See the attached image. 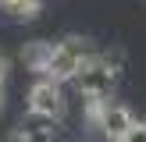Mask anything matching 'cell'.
<instances>
[{
  "label": "cell",
  "mask_w": 146,
  "mask_h": 142,
  "mask_svg": "<svg viewBox=\"0 0 146 142\" xmlns=\"http://www.w3.org/2000/svg\"><path fill=\"white\" fill-rule=\"evenodd\" d=\"M114 78H118V71H114L104 57H86V60L78 64V71H75L71 82L78 85V92H82L86 99H107L111 89H114Z\"/></svg>",
  "instance_id": "obj_1"
},
{
  "label": "cell",
  "mask_w": 146,
  "mask_h": 142,
  "mask_svg": "<svg viewBox=\"0 0 146 142\" xmlns=\"http://www.w3.org/2000/svg\"><path fill=\"white\" fill-rule=\"evenodd\" d=\"M86 57H93L89 46H86V39H75V36H71V39H64V43H54V53H50L43 75L54 78V82H71L75 71H78V64H82Z\"/></svg>",
  "instance_id": "obj_2"
},
{
  "label": "cell",
  "mask_w": 146,
  "mask_h": 142,
  "mask_svg": "<svg viewBox=\"0 0 146 142\" xmlns=\"http://www.w3.org/2000/svg\"><path fill=\"white\" fill-rule=\"evenodd\" d=\"M132 114L125 110L121 103H111V99H89V124L100 128L111 142H118L121 135L132 128Z\"/></svg>",
  "instance_id": "obj_3"
},
{
  "label": "cell",
  "mask_w": 146,
  "mask_h": 142,
  "mask_svg": "<svg viewBox=\"0 0 146 142\" xmlns=\"http://www.w3.org/2000/svg\"><path fill=\"white\" fill-rule=\"evenodd\" d=\"M64 110H68V99H64V92H61V82L43 78V82L32 85V92H29V114H39V117L61 121Z\"/></svg>",
  "instance_id": "obj_4"
},
{
  "label": "cell",
  "mask_w": 146,
  "mask_h": 142,
  "mask_svg": "<svg viewBox=\"0 0 146 142\" xmlns=\"http://www.w3.org/2000/svg\"><path fill=\"white\" fill-rule=\"evenodd\" d=\"M18 131H21V139H25V142H54V121L32 114V117H29Z\"/></svg>",
  "instance_id": "obj_5"
},
{
  "label": "cell",
  "mask_w": 146,
  "mask_h": 142,
  "mask_svg": "<svg viewBox=\"0 0 146 142\" xmlns=\"http://www.w3.org/2000/svg\"><path fill=\"white\" fill-rule=\"evenodd\" d=\"M50 53H54V43H46V39H36V43H29L25 46V53H21V60L29 64L32 71H46V60H50Z\"/></svg>",
  "instance_id": "obj_6"
},
{
  "label": "cell",
  "mask_w": 146,
  "mask_h": 142,
  "mask_svg": "<svg viewBox=\"0 0 146 142\" xmlns=\"http://www.w3.org/2000/svg\"><path fill=\"white\" fill-rule=\"evenodd\" d=\"M118 142H146V124L143 121H132V128H128Z\"/></svg>",
  "instance_id": "obj_7"
},
{
  "label": "cell",
  "mask_w": 146,
  "mask_h": 142,
  "mask_svg": "<svg viewBox=\"0 0 146 142\" xmlns=\"http://www.w3.org/2000/svg\"><path fill=\"white\" fill-rule=\"evenodd\" d=\"M4 92H7V57H0V110H4Z\"/></svg>",
  "instance_id": "obj_8"
},
{
  "label": "cell",
  "mask_w": 146,
  "mask_h": 142,
  "mask_svg": "<svg viewBox=\"0 0 146 142\" xmlns=\"http://www.w3.org/2000/svg\"><path fill=\"white\" fill-rule=\"evenodd\" d=\"M0 142H25V139H21V131H18V128H14V131H7V135H4V139H0Z\"/></svg>",
  "instance_id": "obj_9"
}]
</instances>
